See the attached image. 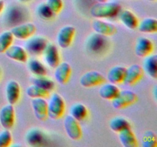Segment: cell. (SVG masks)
I'll return each mask as SVG.
<instances>
[{"mask_svg":"<svg viewBox=\"0 0 157 147\" xmlns=\"http://www.w3.org/2000/svg\"><path fill=\"white\" fill-rule=\"evenodd\" d=\"M121 11V6L118 3L104 2L94 5L90 9V13L96 18H111L116 17Z\"/></svg>","mask_w":157,"mask_h":147,"instance_id":"1","label":"cell"},{"mask_svg":"<svg viewBox=\"0 0 157 147\" xmlns=\"http://www.w3.org/2000/svg\"><path fill=\"white\" fill-rule=\"evenodd\" d=\"M106 37L96 32L90 35L86 41V49L93 55L103 54L107 50L110 43Z\"/></svg>","mask_w":157,"mask_h":147,"instance_id":"2","label":"cell"},{"mask_svg":"<svg viewBox=\"0 0 157 147\" xmlns=\"http://www.w3.org/2000/svg\"><path fill=\"white\" fill-rule=\"evenodd\" d=\"M65 104L62 96L57 93H53L48 101V117L58 119L64 115Z\"/></svg>","mask_w":157,"mask_h":147,"instance_id":"3","label":"cell"},{"mask_svg":"<svg viewBox=\"0 0 157 147\" xmlns=\"http://www.w3.org/2000/svg\"><path fill=\"white\" fill-rule=\"evenodd\" d=\"M25 142L30 146L41 147L48 145L50 140L44 130L40 128H32L26 133Z\"/></svg>","mask_w":157,"mask_h":147,"instance_id":"4","label":"cell"},{"mask_svg":"<svg viewBox=\"0 0 157 147\" xmlns=\"http://www.w3.org/2000/svg\"><path fill=\"white\" fill-rule=\"evenodd\" d=\"M26 40L27 41L25 44L26 51L29 55L35 56L42 55L46 46L48 44V40L40 35H32Z\"/></svg>","mask_w":157,"mask_h":147,"instance_id":"5","label":"cell"},{"mask_svg":"<svg viewBox=\"0 0 157 147\" xmlns=\"http://www.w3.org/2000/svg\"><path fill=\"white\" fill-rule=\"evenodd\" d=\"M137 95L132 90H120L117 96L112 100V106L117 110H121L133 105L137 101Z\"/></svg>","mask_w":157,"mask_h":147,"instance_id":"6","label":"cell"},{"mask_svg":"<svg viewBox=\"0 0 157 147\" xmlns=\"http://www.w3.org/2000/svg\"><path fill=\"white\" fill-rule=\"evenodd\" d=\"M106 79L102 74L96 70H90L86 72L80 78V84L86 88L94 87L96 86L101 85L105 82Z\"/></svg>","mask_w":157,"mask_h":147,"instance_id":"7","label":"cell"},{"mask_svg":"<svg viewBox=\"0 0 157 147\" xmlns=\"http://www.w3.org/2000/svg\"><path fill=\"white\" fill-rule=\"evenodd\" d=\"M64 127L67 136L73 140H78L82 136V130L77 119L67 115L64 119Z\"/></svg>","mask_w":157,"mask_h":147,"instance_id":"8","label":"cell"},{"mask_svg":"<svg viewBox=\"0 0 157 147\" xmlns=\"http://www.w3.org/2000/svg\"><path fill=\"white\" fill-rule=\"evenodd\" d=\"M76 29L72 25L64 26L57 35V42L61 48H67L71 44Z\"/></svg>","mask_w":157,"mask_h":147,"instance_id":"9","label":"cell"},{"mask_svg":"<svg viewBox=\"0 0 157 147\" xmlns=\"http://www.w3.org/2000/svg\"><path fill=\"white\" fill-rule=\"evenodd\" d=\"M36 31V27L32 23H23V24L15 25L11 28L14 38L19 40H26L29 37L32 36Z\"/></svg>","mask_w":157,"mask_h":147,"instance_id":"10","label":"cell"},{"mask_svg":"<svg viewBox=\"0 0 157 147\" xmlns=\"http://www.w3.org/2000/svg\"><path fill=\"white\" fill-rule=\"evenodd\" d=\"M42 55L44 61L51 68H55L60 63L59 51L55 44L48 43Z\"/></svg>","mask_w":157,"mask_h":147,"instance_id":"11","label":"cell"},{"mask_svg":"<svg viewBox=\"0 0 157 147\" xmlns=\"http://www.w3.org/2000/svg\"><path fill=\"white\" fill-rule=\"evenodd\" d=\"M144 75V70L139 64H132L130 67L126 68L125 77L123 81L125 85L132 86L136 84Z\"/></svg>","mask_w":157,"mask_h":147,"instance_id":"12","label":"cell"},{"mask_svg":"<svg viewBox=\"0 0 157 147\" xmlns=\"http://www.w3.org/2000/svg\"><path fill=\"white\" fill-rule=\"evenodd\" d=\"M0 124L6 130L12 128L15 124V110L12 104H9L0 110Z\"/></svg>","mask_w":157,"mask_h":147,"instance_id":"13","label":"cell"},{"mask_svg":"<svg viewBox=\"0 0 157 147\" xmlns=\"http://www.w3.org/2000/svg\"><path fill=\"white\" fill-rule=\"evenodd\" d=\"M32 107L38 120L44 121L48 118V102L44 98H32Z\"/></svg>","mask_w":157,"mask_h":147,"instance_id":"14","label":"cell"},{"mask_svg":"<svg viewBox=\"0 0 157 147\" xmlns=\"http://www.w3.org/2000/svg\"><path fill=\"white\" fill-rule=\"evenodd\" d=\"M153 51V44L149 38L142 37L138 38L135 45V54L140 58H145L151 55Z\"/></svg>","mask_w":157,"mask_h":147,"instance_id":"15","label":"cell"},{"mask_svg":"<svg viewBox=\"0 0 157 147\" xmlns=\"http://www.w3.org/2000/svg\"><path fill=\"white\" fill-rule=\"evenodd\" d=\"M92 28L96 33L107 37L114 35L117 31L116 26L113 24L100 19H96L93 21Z\"/></svg>","mask_w":157,"mask_h":147,"instance_id":"16","label":"cell"},{"mask_svg":"<svg viewBox=\"0 0 157 147\" xmlns=\"http://www.w3.org/2000/svg\"><path fill=\"white\" fill-rule=\"evenodd\" d=\"M6 56L10 59L21 63H25L28 61V52L25 48L19 45H11L5 51Z\"/></svg>","mask_w":157,"mask_h":147,"instance_id":"17","label":"cell"},{"mask_svg":"<svg viewBox=\"0 0 157 147\" xmlns=\"http://www.w3.org/2000/svg\"><path fill=\"white\" fill-rule=\"evenodd\" d=\"M55 78L60 84H65L71 74V67L67 62H61L55 67Z\"/></svg>","mask_w":157,"mask_h":147,"instance_id":"18","label":"cell"},{"mask_svg":"<svg viewBox=\"0 0 157 147\" xmlns=\"http://www.w3.org/2000/svg\"><path fill=\"white\" fill-rule=\"evenodd\" d=\"M21 89L17 81H10L7 83L6 87V99L9 104L14 105L18 101L20 98Z\"/></svg>","mask_w":157,"mask_h":147,"instance_id":"19","label":"cell"},{"mask_svg":"<svg viewBox=\"0 0 157 147\" xmlns=\"http://www.w3.org/2000/svg\"><path fill=\"white\" fill-rule=\"evenodd\" d=\"M143 70L153 79L157 77V56L150 55L145 57L143 62Z\"/></svg>","mask_w":157,"mask_h":147,"instance_id":"20","label":"cell"},{"mask_svg":"<svg viewBox=\"0 0 157 147\" xmlns=\"http://www.w3.org/2000/svg\"><path fill=\"white\" fill-rule=\"evenodd\" d=\"M120 92V89L116 84L112 83L102 84L99 89V95L101 98L107 100H112L114 99Z\"/></svg>","mask_w":157,"mask_h":147,"instance_id":"21","label":"cell"},{"mask_svg":"<svg viewBox=\"0 0 157 147\" xmlns=\"http://www.w3.org/2000/svg\"><path fill=\"white\" fill-rule=\"evenodd\" d=\"M118 133L120 142L124 147H137V139L131 128L126 129Z\"/></svg>","mask_w":157,"mask_h":147,"instance_id":"22","label":"cell"},{"mask_svg":"<svg viewBox=\"0 0 157 147\" xmlns=\"http://www.w3.org/2000/svg\"><path fill=\"white\" fill-rule=\"evenodd\" d=\"M126 67L124 66H113L110 69L107 74V80L110 83L117 84L123 83L125 77Z\"/></svg>","mask_w":157,"mask_h":147,"instance_id":"23","label":"cell"},{"mask_svg":"<svg viewBox=\"0 0 157 147\" xmlns=\"http://www.w3.org/2000/svg\"><path fill=\"white\" fill-rule=\"evenodd\" d=\"M120 21L123 23L124 26L132 30L136 28L139 24L137 17L130 10H124L121 12Z\"/></svg>","mask_w":157,"mask_h":147,"instance_id":"24","label":"cell"},{"mask_svg":"<svg viewBox=\"0 0 157 147\" xmlns=\"http://www.w3.org/2000/svg\"><path fill=\"white\" fill-rule=\"evenodd\" d=\"M28 69L35 76H44L47 74L45 66L36 58H31L27 61Z\"/></svg>","mask_w":157,"mask_h":147,"instance_id":"25","label":"cell"},{"mask_svg":"<svg viewBox=\"0 0 157 147\" xmlns=\"http://www.w3.org/2000/svg\"><path fill=\"white\" fill-rule=\"evenodd\" d=\"M70 115L79 122L86 119L88 115V110L84 104L81 103L74 104L69 110Z\"/></svg>","mask_w":157,"mask_h":147,"instance_id":"26","label":"cell"},{"mask_svg":"<svg viewBox=\"0 0 157 147\" xmlns=\"http://www.w3.org/2000/svg\"><path fill=\"white\" fill-rule=\"evenodd\" d=\"M137 28L143 33H155L157 31V21L154 18H146L138 24Z\"/></svg>","mask_w":157,"mask_h":147,"instance_id":"27","label":"cell"},{"mask_svg":"<svg viewBox=\"0 0 157 147\" xmlns=\"http://www.w3.org/2000/svg\"><path fill=\"white\" fill-rule=\"evenodd\" d=\"M31 82L32 84L38 86L44 90H48L49 92L52 91L55 88V83L50 78L44 76H35L31 78Z\"/></svg>","mask_w":157,"mask_h":147,"instance_id":"28","label":"cell"},{"mask_svg":"<svg viewBox=\"0 0 157 147\" xmlns=\"http://www.w3.org/2000/svg\"><path fill=\"white\" fill-rule=\"evenodd\" d=\"M110 128L115 133H120L126 129L131 128L130 122L122 116H117L113 118L110 122Z\"/></svg>","mask_w":157,"mask_h":147,"instance_id":"29","label":"cell"},{"mask_svg":"<svg viewBox=\"0 0 157 147\" xmlns=\"http://www.w3.org/2000/svg\"><path fill=\"white\" fill-rule=\"evenodd\" d=\"M26 93L31 98H47L50 92L38 86L32 84L26 89Z\"/></svg>","mask_w":157,"mask_h":147,"instance_id":"30","label":"cell"},{"mask_svg":"<svg viewBox=\"0 0 157 147\" xmlns=\"http://www.w3.org/2000/svg\"><path fill=\"white\" fill-rule=\"evenodd\" d=\"M14 37L10 31L3 32L0 35V54L5 53L13 43Z\"/></svg>","mask_w":157,"mask_h":147,"instance_id":"31","label":"cell"},{"mask_svg":"<svg viewBox=\"0 0 157 147\" xmlns=\"http://www.w3.org/2000/svg\"><path fill=\"white\" fill-rule=\"evenodd\" d=\"M36 12L38 16L44 20L52 19L55 15L50 9V8L46 4V2H43L38 5L36 9Z\"/></svg>","mask_w":157,"mask_h":147,"instance_id":"32","label":"cell"},{"mask_svg":"<svg viewBox=\"0 0 157 147\" xmlns=\"http://www.w3.org/2000/svg\"><path fill=\"white\" fill-rule=\"evenodd\" d=\"M143 147H156L157 145V136L153 131H147L142 137Z\"/></svg>","mask_w":157,"mask_h":147,"instance_id":"33","label":"cell"},{"mask_svg":"<svg viewBox=\"0 0 157 147\" xmlns=\"http://www.w3.org/2000/svg\"><path fill=\"white\" fill-rule=\"evenodd\" d=\"M12 142V133L9 130L5 129L0 132V147H8Z\"/></svg>","mask_w":157,"mask_h":147,"instance_id":"34","label":"cell"},{"mask_svg":"<svg viewBox=\"0 0 157 147\" xmlns=\"http://www.w3.org/2000/svg\"><path fill=\"white\" fill-rule=\"evenodd\" d=\"M46 4L55 15L59 13L63 8L62 0H47Z\"/></svg>","mask_w":157,"mask_h":147,"instance_id":"35","label":"cell"},{"mask_svg":"<svg viewBox=\"0 0 157 147\" xmlns=\"http://www.w3.org/2000/svg\"><path fill=\"white\" fill-rule=\"evenodd\" d=\"M4 7H5L4 2H3L2 0H0V13H1V12L3 11V9H4Z\"/></svg>","mask_w":157,"mask_h":147,"instance_id":"36","label":"cell"},{"mask_svg":"<svg viewBox=\"0 0 157 147\" xmlns=\"http://www.w3.org/2000/svg\"><path fill=\"white\" fill-rule=\"evenodd\" d=\"M20 2H27L30 1V0H18Z\"/></svg>","mask_w":157,"mask_h":147,"instance_id":"37","label":"cell"},{"mask_svg":"<svg viewBox=\"0 0 157 147\" xmlns=\"http://www.w3.org/2000/svg\"><path fill=\"white\" fill-rule=\"evenodd\" d=\"M107 0H97L98 2H107Z\"/></svg>","mask_w":157,"mask_h":147,"instance_id":"38","label":"cell"},{"mask_svg":"<svg viewBox=\"0 0 157 147\" xmlns=\"http://www.w3.org/2000/svg\"><path fill=\"white\" fill-rule=\"evenodd\" d=\"M148 1H152V2H153V1H156V0H148Z\"/></svg>","mask_w":157,"mask_h":147,"instance_id":"39","label":"cell"},{"mask_svg":"<svg viewBox=\"0 0 157 147\" xmlns=\"http://www.w3.org/2000/svg\"><path fill=\"white\" fill-rule=\"evenodd\" d=\"M0 76H1V70H0Z\"/></svg>","mask_w":157,"mask_h":147,"instance_id":"40","label":"cell"}]
</instances>
